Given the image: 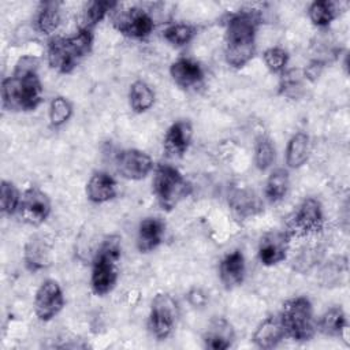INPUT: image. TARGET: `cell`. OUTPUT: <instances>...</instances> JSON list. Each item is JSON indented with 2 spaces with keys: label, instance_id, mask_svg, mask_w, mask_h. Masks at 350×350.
<instances>
[{
  "label": "cell",
  "instance_id": "obj_1",
  "mask_svg": "<svg viewBox=\"0 0 350 350\" xmlns=\"http://www.w3.org/2000/svg\"><path fill=\"white\" fill-rule=\"evenodd\" d=\"M38 59L22 56L11 77L1 82L3 108L12 112L34 111L42 101V83L37 74Z\"/></svg>",
  "mask_w": 350,
  "mask_h": 350
},
{
  "label": "cell",
  "instance_id": "obj_2",
  "mask_svg": "<svg viewBox=\"0 0 350 350\" xmlns=\"http://www.w3.org/2000/svg\"><path fill=\"white\" fill-rule=\"evenodd\" d=\"M261 23L258 10H239L226 23L224 57L234 68L245 67L256 53V34Z\"/></svg>",
  "mask_w": 350,
  "mask_h": 350
},
{
  "label": "cell",
  "instance_id": "obj_3",
  "mask_svg": "<svg viewBox=\"0 0 350 350\" xmlns=\"http://www.w3.org/2000/svg\"><path fill=\"white\" fill-rule=\"evenodd\" d=\"M93 46V30L79 29L70 37H53L46 46L49 66L60 74L71 72Z\"/></svg>",
  "mask_w": 350,
  "mask_h": 350
},
{
  "label": "cell",
  "instance_id": "obj_4",
  "mask_svg": "<svg viewBox=\"0 0 350 350\" xmlns=\"http://www.w3.org/2000/svg\"><path fill=\"white\" fill-rule=\"evenodd\" d=\"M120 237H105L93 258L90 275V287L96 295L103 297L115 288L119 276L118 262L120 260Z\"/></svg>",
  "mask_w": 350,
  "mask_h": 350
},
{
  "label": "cell",
  "instance_id": "obj_5",
  "mask_svg": "<svg viewBox=\"0 0 350 350\" xmlns=\"http://www.w3.org/2000/svg\"><path fill=\"white\" fill-rule=\"evenodd\" d=\"M286 336L295 342H308L316 332L313 306L308 297L299 295L287 299L279 314Z\"/></svg>",
  "mask_w": 350,
  "mask_h": 350
},
{
  "label": "cell",
  "instance_id": "obj_6",
  "mask_svg": "<svg viewBox=\"0 0 350 350\" xmlns=\"http://www.w3.org/2000/svg\"><path fill=\"white\" fill-rule=\"evenodd\" d=\"M152 191L159 205L165 211H171L182 200L190 196L191 185L178 168L170 164H159L154 168Z\"/></svg>",
  "mask_w": 350,
  "mask_h": 350
},
{
  "label": "cell",
  "instance_id": "obj_7",
  "mask_svg": "<svg viewBox=\"0 0 350 350\" xmlns=\"http://www.w3.org/2000/svg\"><path fill=\"white\" fill-rule=\"evenodd\" d=\"M324 216L321 204L313 198H305L298 209L294 212L293 217L287 223V228L284 230L290 238L293 237H308L317 234L323 230Z\"/></svg>",
  "mask_w": 350,
  "mask_h": 350
},
{
  "label": "cell",
  "instance_id": "obj_8",
  "mask_svg": "<svg viewBox=\"0 0 350 350\" xmlns=\"http://www.w3.org/2000/svg\"><path fill=\"white\" fill-rule=\"evenodd\" d=\"M112 25L120 34L142 40L153 31L154 19L146 10L141 7H130L122 11L113 10Z\"/></svg>",
  "mask_w": 350,
  "mask_h": 350
},
{
  "label": "cell",
  "instance_id": "obj_9",
  "mask_svg": "<svg viewBox=\"0 0 350 350\" xmlns=\"http://www.w3.org/2000/svg\"><path fill=\"white\" fill-rule=\"evenodd\" d=\"M176 314L175 301L168 294H157L152 301L148 319L150 335L159 340L167 339L174 331Z\"/></svg>",
  "mask_w": 350,
  "mask_h": 350
},
{
  "label": "cell",
  "instance_id": "obj_10",
  "mask_svg": "<svg viewBox=\"0 0 350 350\" xmlns=\"http://www.w3.org/2000/svg\"><path fill=\"white\" fill-rule=\"evenodd\" d=\"M18 212L25 223L40 226L51 215V200L38 187H29L21 196Z\"/></svg>",
  "mask_w": 350,
  "mask_h": 350
},
{
  "label": "cell",
  "instance_id": "obj_11",
  "mask_svg": "<svg viewBox=\"0 0 350 350\" xmlns=\"http://www.w3.org/2000/svg\"><path fill=\"white\" fill-rule=\"evenodd\" d=\"M63 306L64 297L60 284L53 279L42 282L34 297V312L38 320H52L63 309Z\"/></svg>",
  "mask_w": 350,
  "mask_h": 350
},
{
  "label": "cell",
  "instance_id": "obj_12",
  "mask_svg": "<svg viewBox=\"0 0 350 350\" xmlns=\"http://www.w3.org/2000/svg\"><path fill=\"white\" fill-rule=\"evenodd\" d=\"M118 172L129 180H141L146 178L154 164L152 157L139 149H124L115 159Z\"/></svg>",
  "mask_w": 350,
  "mask_h": 350
},
{
  "label": "cell",
  "instance_id": "obj_13",
  "mask_svg": "<svg viewBox=\"0 0 350 350\" xmlns=\"http://www.w3.org/2000/svg\"><path fill=\"white\" fill-rule=\"evenodd\" d=\"M193 138V127L187 119H180L174 122L163 141V148L170 157H182L189 149Z\"/></svg>",
  "mask_w": 350,
  "mask_h": 350
},
{
  "label": "cell",
  "instance_id": "obj_14",
  "mask_svg": "<svg viewBox=\"0 0 350 350\" xmlns=\"http://www.w3.org/2000/svg\"><path fill=\"white\" fill-rule=\"evenodd\" d=\"M170 75L179 88L189 90L202 83L204 68L198 62L190 57H179L171 63Z\"/></svg>",
  "mask_w": 350,
  "mask_h": 350
},
{
  "label": "cell",
  "instance_id": "obj_15",
  "mask_svg": "<svg viewBox=\"0 0 350 350\" xmlns=\"http://www.w3.org/2000/svg\"><path fill=\"white\" fill-rule=\"evenodd\" d=\"M290 237L286 231L269 232L261 238L258 245V260L265 267H272L286 258Z\"/></svg>",
  "mask_w": 350,
  "mask_h": 350
},
{
  "label": "cell",
  "instance_id": "obj_16",
  "mask_svg": "<svg viewBox=\"0 0 350 350\" xmlns=\"http://www.w3.org/2000/svg\"><path fill=\"white\" fill-rule=\"evenodd\" d=\"M246 273L245 257L241 250L227 253L219 262V278L227 290H232L242 284Z\"/></svg>",
  "mask_w": 350,
  "mask_h": 350
},
{
  "label": "cell",
  "instance_id": "obj_17",
  "mask_svg": "<svg viewBox=\"0 0 350 350\" xmlns=\"http://www.w3.org/2000/svg\"><path fill=\"white\" fill-rule=\"evenodd\" d=\"M235 332L228 320L215 317L209 321L204 334V346L211 350H227L232 346Z\"/></svg>",
  "mask_w": 350,
  "mask_h": 350
},
{
  "label": "cell",
  "instance_id": "obj_18",
  "mask_svg": "<svg viewBox=\"0 0 350 350\" xmlns=\"http://www.w3.org/2000/svg\"><path fill=\"white\" fill-rule=\"evenodd\" d=\"M165 224L159 217H145L139 221L137 232V249L141 253L154 250L164 238Z\"/></svg>",
  "mask_w": 350,
  "mask_h": 350
},
{
  "label": "cell",
  "instance_id": "obj_19",
  "mask_svg": "<svg viewBox=\"0 0 350 350\" xmlns=\"http://www.w3.org/2000/svg\"><path fill=\"white\" fill-rule=\"evenodd\" d=\"M286 338V332L279 316H268L256 328L253 342L260 349H273Z\"/></svg>",
  "mask_w": 350,
  "mask_h": 350
},
{
  "label": "cell",
  "instance_id": "obj_20",
  "mask_svg": "<svg viewBox=\"0 0 350 350\" xmlns=\"http://www.w3.org/2000/svg\"><path fill=\"white\" fill-rule=\"evenodd\" d=\"M86 196L94 204H103L116 196V180L104 171L94 172L86 183Z\"/></svg>",
  "mask_w": 350,
  "mask_h": 350
},
{
  "label": "cell",
  "instance_id": "obj_21",
  "mask_svg": "<svg viewBox=\"0 0 350 350\" xmlns=\"http://www.w3.org/2000/svg\"><path fill=\"white\" fill-rule=\"evenodd\" d=\"M228 204L234 215L239 219L250 217L261 211L260 200L249 189L234 190L228 198Z\"/></svg>",
  "mask_w": 350,
  "mask_h": 350
},
{
  "label": "cell",
  "instance_id": "obj_22",
  "mask_svg": "<svg viewBox=\"0 0 350 350\" xmlns=\"http://www.w3.org/2000/svg\"><path fill=\"white\" fill-rule=\"evenodd\" d=\"M310 152V138L306 133L298 131L295 133L287 142L286 148V164L288 168H299L302 167Z\"/></svg>",
  "mask_w": 350,
  "mask_h": 350
},
{
  "label": "cell",
  "instance_id": "obj_23",
  "mask_svg": "<svg viewBox=\"0 0 350 350\" xmlns=\"http://www.w3.org/2000/svg\"><path fill=\"white\" fill-rule=\"evenodd\" d=\"M347 327L346 314L340 306H332L325 310L316 323V329L325 336H343Z\"/></svg>",
  "mask_w": 350,
  "mask_h": 350
},
{
  "label": "cell",
  "instance_id": "obj_24",
  "mask_svg": "<svg viewBox=\"0 0 350 350\" xmlns=\"http://www.w3.org/2000/svg\"><path fill=\"white\" fill-rule=\"evenodd\" d=\"M129 104L135 113L146 112L154 104V92L142 79L134 81L129 89Z\"/></svg>",
  "mask_w": 350,
  "mask_h": 350
},
{
  "label": "cell",
  "instance_id": "obj_25",
  "mask_svg": "<svg viewBox=\"0 0 350 350\" xmlns=\"http://www.w3.org/2000/svg\"><path fill=\"white\" fill-rule=\"evenodd\" d=\"M290 186V176L286 168H276L271 172L267 179L264 196L271 204H276L282 201L288 190Z\"/></svg>",
  "mask_w": 350,
  "mask_h": 350
},
{
  "label": "cell",
  "instance_id": "obj_26",
  "mask_svg": "<svg viewBox=\"0 0 350 350\" xmlns=\"http://www.w3.org/2000/svg\"><path fill=\"white\" fill-rule=\"evenodd\" d=\"M49 252L42 238L34 235L25 246V264L31 272L42 269L49 262Z\"/></svg>",
  "mask_w": 350,
  "mask_h": 350
},
{
  "label": "cell",
  "instance_id": "obj_27",
  "mask_svg": "<svg viewBox=\"0 0 350 350\" xmlns=\"http://www.w3.org/2000/svg\"><path fill=\"white\" fill-rule=\"evenodd\" d=\"M60 21H62V16H60L59 1L41 3L37 12V18H36V26L38 31L44 34H51L59 27Z\"/></svg>",
  "mask_w": 350,
  "mask_h": 350
},
{
  "label": "cell",
  "instance_id": "obj_28",
  "mask_svg": "<svg viewBox=\"0 0 350 350\" xmlns=\"http://www.w3.org/2000/svg\"><path fill=\"white\" fill-rule=\"evenodd\" d=\"M115 7H118V3H115V1H107V0L88 1L82 11L81 29L93 30V27L97 23H100L109 11H113Z\"/></svg>",
  "mask_w": 350,
  "mask_h": 350
},
{
  "label": "cell",
  "instance_id": "obj_29",
  "mask_svg": "<svg viewBox=\"0 0 350 350\" xmlns=\"http://www.w3.org/2000/svg\"><path fill=\"white\" fill-rule=\"evenodd\" d=\"M309 18L317 27H327L339 14L338 3L331 0H316L309 7Z\"/></svg>",
  "mask_w": 350,
  "mask_h": 350
},
{
  "label": "cell",
  "instance_id": "obj_30",
  "mask_svg": "<svg viewBox=\"0 0 350 350\" xmlns=\"http://www.w3.org/2000/svg\"><path fill=\"white\" fill-rule=\"evenodd\" d=\"M48 116L51 126L60 127L64 123H67L72 116V104L68 98L63 96H56L49 103Z\"/></svg>",
  "mask_w": 350,
  "mask_h": 350
},
{
  "label": "cell",
  "instance_id": "obj_31",
  "mask_svg": "<svg viewBox=\"0 0 350 350\" xmlns=\"http://www.w3.org/2000/svg\"><path fill=\"white\" fill-rule=\"evenodd\" d=\"M196 36V27L189 23H172L163 31V37L174 46H183L189 44Z\"/></svg>",
  "mask_w": 350,
  "mask_h": 350
},
{
  "label": "cell",
  "instance_id": "obj_32",
  "mask_svg": "<svg viewBox=\"0 0 350 350\" xmlns=\"http://www.w3.org/2000/svg\"><path fill=\"white\" fill-rule=\"evenodd\" d=\"M275 145L267 135H261L254 146V164L260 171L268 170L275 161Z\"/></svg>",
  "mask_w": 350,
  "mask_h": 350
},
{
  "label": "cell",
  "instance_id": "obj_33",
  "mask_svg": "<svg viewBox=\"0 0 350 350\" xmlns=\"http://www.w3.org/2000/svg\"><path fill=\"white\" fill-rule=\"evenodd\" d=\"M21 202V193L16 189V186L3 179L0 183V204H1V212L4 215H12L18 211Z\"/></svg>",
  "mask_w": 350,
  "mask_h": 350
},
{
  "label": "cell",
  "instance_id": "obj_34",
  "mask_svg": "<svg viewBox=\"0 0 350 350\" xmlns=\"http://www.w3.org/2000/svg\"><path fill=\"white\" fill-rule=\"evenodd\" d=\"M302 74L298 70H287L282 72L279 82V92L286 97L295 98L302 90Z\"/></svg>",
  "mask_w": 350,
  "mask_h": 350
},
{
  "label": "cell",
  "instance_id": "obj_35",
  "mask_svg": "<svg viewBox=\"0 0 350 350\" xmlns=\"http://www.w3.org/2000/svg\"><path fill=\"white\" fill-rule=\"evenodd\" d=\"M262 59L267 68L271 72L282 74L286 71V67L288 63V53L280 46H272L262 53Z\"/></svg>",
  "mask_w": 350,
  "mask_h": 350
}]
</instances>
